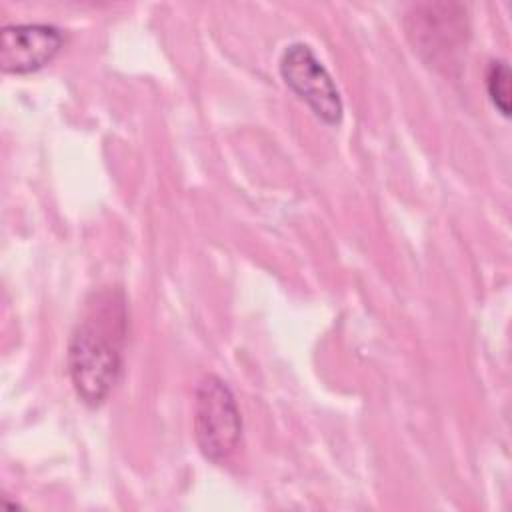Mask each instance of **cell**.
<instances>
[{
  "instance_id": "cell-5",
  "label": "cell",
  "mask_w": 512,
  "mask_h": 512,
  "mask_svg": "<svg viewBox=\"0 0 512 512\" xmlns=\"http://www.w3.org/2000/svg\"><path fill=\"white\" fill-rule=\"evenodd\" d=\"M64 34L48 22H16L0 30V68L10 74L36 72L62 50Z\"/></svg>"
},
{
  "instance_id": "cell-2",
  "label": "cell",
  "mask_w": 512,
  "mask_h": 512,
  "mask_svg": "<svg viewBox=\"0 0 512 512\" xmlns=\"http://www.w3.org/2000/svg\"><path fill=\"white\" fill-rule=\"evenodd\" d=\"M414 50L434 68L450 72L470 40V14L460 2H418L404 14Z\"/></svg>"
},
{
  "instance_id": "cell-4",
  "label": "cell",
  "mask_w": 512,
  "mask_h": 512,
  "mask_svg": "<svg viewBox=\"0 0 512 512\" xmlns=\"http://www.w3.org/2000/svg\"><path fill=\"white\" fill-rule=\"evenodd\" d=\"M278 70L286 86L308 104L316 118L330 126L340 124L344 114L340 90L310 44L290 42L280 54Z\"/></svg>"
},
{
  "instance_id": "cell-1",
  "label": "cell",
  "mask_w": 512,
  "mask_h": 512,
  "mask_svg": "<svg viewBox=\"0 0 512 512\" xmlns=\"http://www.w3.org/2000/svg\"><path fill=\"white\" fill-rule=\"evenodd\" d=\"M128 338V302L122 288L94 290L68 338L66 366L76 396L102 406L120 380Z\"/></svg>"
},
{
  "instance_id": "cell-3",
  "label": "cell",
  "mask_w": 512,
  "mask_h": 512,
  "mask_svg": "<svg viewBox=\"0 0 512 512\" xmlns=\"http://www.w3.org/2000/svg\"><path fill=\"white\" fill-rule=\"evenodd\" d=\"M194 438L200 454L212 464H224L242 440V416L230 386L216 374H206L194 394Z\"/></svg>"
},
{
  "instance_id": "cell-6",
  "label": "cell",
  "mask_w": 512,
  "mask_h": 512,
  "mask_svg": "<svg viewBox=\"0 0 512 512\" xmlns=\"http://www.w3.org/2000/svg\"><path fill=\"white\" fill-rule=\"evenodd\" d=\"M486 92L494 108L508 118L510 116V94H512V72L504 58H496L486 68Z\"/></svg>"
}]
</instances>
